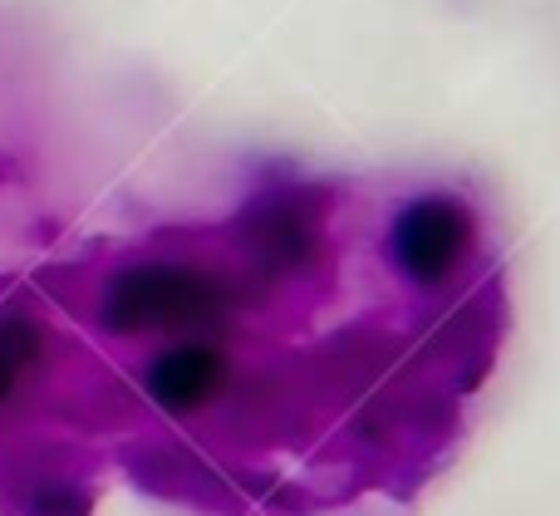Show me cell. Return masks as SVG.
<instances>
[{
	"label": "cell",
	"mask_w": 560,
	"mask_h": 516,
	"mask_svg": "<svg viewBox=\"0 0 560 516\" xmlns=\"http://www.w3.org/2000/svg\"><path fill=\"white\" fill-rule=\"evenodd\" d=\"M217 285L192 266H133L104 295V325L118 335L183 330L217 310Z\"/></svg>",
	"instance_id": "obj_1"
},
{
	"label": "cell",
	"mask_w": 560,
	"mask_h": 516,
	"mask_svg": "<svg viewBox=\"0 0 560 516\" xmlns=\"http://www.w3.org/2000/svg\"><path fill=\"white\" fill-rule=\"evenodd\" d=\"M467 242H472V222L457 202H413L394 222V256L418 281L447 275L463 261Z\"/></svg>",
	"instance_id": "obj_2"
},
{
	"label": "cell",
	"mask_w": 560,
	"mask_h": 516,
	"mask_svg": "<svg viewBox=\"0 0 560 516\" xmlns=\"http://www.w3.org/2000/svg\"><path fill=\"white\" fill-rule=\"evenodd\" d=\"M222 374H226V364L217 350H207V344H177V350L153 360V370H148V394H153L163 409L187 413L222 389Z\"/></svg>",
	"instance_id": "obj_3"
},
{
	"label": "cell",
	"mask_w": 560,
	"mask_h": 516,
	"mask_svg": "<svg viewBox=\"0 0 560 516\" xmlns=\"http://www.w3.org/2000/svg\"><path fill=\"white\" fill-rule=\"evenodd\" d=\"M39 350H45V340H39L35 325L20 320V315H0V403H10L25 370L39 360Z\"/></svg>",
	"instance_id": "obj_4"
},
{
	"label": "cell",
	"mask_w": 560,
	"mask_h": 516,
	"mask_svg": "<svg viewBox=\"0 0 560 516\" xmlns=\"http://www.w3.org/2000/svg\"><path fill=\"white\" fill-rule=\"evenodd\" d=\"M261 246L290 266V261H300V256L310 251V232L290 212H280V216H271V222L261 226Z\"/></svg>",
	"instance_id": "obj_5"
},
{
	"label": "cell",
	"mask_w": 560,
	"mask_h": 516,
	"mask_svg": "<svg viewBox=\"0 0 560 516\" xmlns=\"http://www.w3.org/2000/svg\"><path fill=\"white\" fill-rule=\"evenodd\" d=\"M89 502L79 492H39L35 497V516H84Z\"/></svg>",
	"instance_id": "obj_6"
}]
</instances>
